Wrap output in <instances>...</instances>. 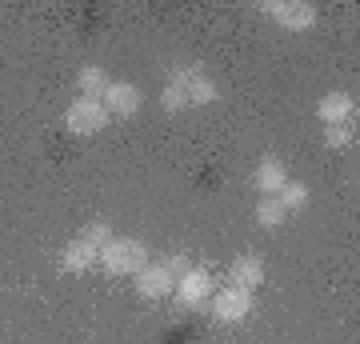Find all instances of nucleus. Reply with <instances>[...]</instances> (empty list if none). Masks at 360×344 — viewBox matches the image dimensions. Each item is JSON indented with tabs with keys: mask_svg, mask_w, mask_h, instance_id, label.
I'll return each instance as SVG.
<instances>
[{
	"mask_svg": "<svg viewBox=\"0 0 360 344\" xmlns=\"http://www.w3.org/2000/svg\"><path fill=\"white\" fill-rule=\"evenodd\" d=\"M96 265H101L108 276H136V272L148 265V244L112 236V241L101 248V260H96Z\"/></svg>",
	"mask_w": 360,
	"mask_h": 344,
	"instance_id": "f257e3e1",
	"label": "nucleus"
},
{
	"mask_svg": "<svg viewBox=\"0 0 360 344\" xmlns=\"http://www.w3.org/2000/svg\"><path fill=\"white\" fill-rule=\"evenodd\" d=\"M108 125V113H104L101 101H89V96H77V101L68 104L65 113V128L72 136H92V132H101Z\"/></svg>",
	"mask_w": 360,
	"mask_h": 344,
	"instance_id": "f03ea898",
	"label": "nucleus"
},
{
	"mask_svg": "<svg viewBox=\"0 0 360 344\" xmlns=\"http://www.w3.org/2000/svg\"><path fill=\"white\" fill-rule=\"evenodd\" d=\"M264 13L281 28H288V32H309L316 25V8H312L309 0H269Z\"/></svg>",
	"mask_w": 360,
	"mask_h": 344,
	"instance_id": "7ed1b4c3",
	"label": "nucleus"
},
{
	"mask_svg": "<svg viewBox=\"0 0 360 344\" xmlns=\"http://www.w3.org/2000/svg\"><path fill=\"white\" fill-rule=\"evenodd\" d=\"M212 293H217V281L208 276L205 268H188L184 276H176V288H172V296H176L184 308H200L212 300Z\"/></svg>",
	"mask_w": 360,
	"mask_h": 344,
	"instance_id": "20e7f679",
	"label": "nucleus"
},
{
	"mask_svg": "<svg viewBox=\"0 0 360 344\" xmlns=\"http://www.w3.org/2000/svg\"><path fill=\"white\" fill-rule=\"evenodd\" d=\"M248 312H252V293H248V288H236V284H229V288L212 293V317H217V320H224V324H236V320H245Z\"/></svg>",
	"mask_w": 360,
	"mask_h": 344,
	"instance_id": "39448f33",
	"label": "nucleus"
},
{
	"mask_svg": "<svg viewBox=\"0 0 360 344\" xmlns=\"http://www.w3.org/2000/svg\"><path fill=\"white\" fill-rule=\"evenodd\" d=\"M101 104H104V113L108 116H124V120H129V116L141 113V89L129 84V80H108Z\"/></svg>",
	"mask_w": 360,
	"mask_h": 344,
	"instance_id": "423d86ee",
	"label": "nucleus"
},
{
	"mask_svg": "<svg viewBox=\"0 0 360 344\" xmlns=\"http://www.w3.org/2000/svg\"><path fill=\"white\" fill-rule=\"evenodd\" d=\"M132 284H136V293H141L144 300H165V296H172V288H176V276H172L165 265H144L141 272L132 276Z\"/></svg>",
	"mask_w": 360,
	"mask_h": 344,
	"instance_id": "0eeeda50",
	"label": "nucleus"
},
{
	"mask_svg": "<svg viewBox=\"0 0 360 344\" xmlns=\"http://www.w3.org/2000/svg\"><path fill=\"white\" fill-rule=\"evenodd\" d=\"M316 116L324 125H356V96L352 92H328L316 104Z\"/></svg>",
	"mask_w": 360,
	"mask_h": 344,
	"instance_id": "6e6552de",
	"label": "nucleus"
},
{
	"mask_svg": "<svg viewBox=\"0 0 360 344\" xmlns=\"http://www.w3.org/2000/svg\"><path fill=\"white\" fill-rule=\"evenodd\" d=\"M252 184H257L264 196H281V189L288 184V168H284L276 156H264L257 165V172H252Z\"/></svg>",
	"mask_w": 360,
	"mask_h": 344,
	"instance_id": "1a4fd4ad",
	"label": "nucleus"
},
{
	"mask_svg": "<svg viewBox=\"0 0 360 344\" xmlns=\"http://www.w3.org/2000/svg\"><path fill=\"white\" fill-rule=\"evenodd\" d=\"M96 260H101V253H96V248H92V244H84L77 236V241H68L65 244V253H60V268H65V272H89V268H96Z\"/></svg>",
	"mask_w": 360,
	"mask_h": 344,
	"instance_id": "9d476101",
	"label": "nucleus"
},
{
	"mask_svg": "<svg viewBox=\"0 0 360 344\" xmlns=\"http://www.w3.org/2000/svg\"><path fill=\"white\" fill-rule=\"evenodd\" d=\"M229 281L236 284V288H257L260 281H264V260L260 256H236L232 260V268H229Z\"/></svg>",
	"mask_w": 360,
	"mask_h": 344,
	"instance_id": "9b49d317",
	"label": "nucleus"
},
{
	"mask_svg": "<svg viewBox=\"0 0 360 344\" xmlns=\"http://www.w3.org/2000/svg\"><path fill=\"white\" fill-rule=\"evenodd\" d=\"M77 89L80 96H89V101H101L104 89H108V72H104L101 64H84L77 72Z\"/></svg>",
	"mask_w": 360,
	"mask_h": 344,
	"instance_id": "f8f14e48",
	"label": "nucleus"
},
{
	"mask_svg": "<svg viewBox=\"0 0 360 344\" xmlns=\"http://www.w3.org/2000/svg\"><path fill=\"white\" fill-rule=\"evenodd\" d=\"M284 220H288V212H284V204L276 200V196H264V200L257 204V224L260 229H281Z\"/></svg>",
	"mask_w": 360,
	"mask_h": 344,
	"instance_id": "ddd939ff",
	"label": "nucleus"
},
{
	"mask_svg": "<svg viewBox=\"0 0 360 344\" xmlns=\"http://www.w3.org/2000/svg\"><path fill=\"white\" fill-rule=\"evenodd\" d=\"M184 92H188V108H193V104H217L220 101V89L205 77V72H200V77H196Z\"/></svg>",
	"mask_w": 360,
	"mask_h": 344,
	"instance_id": "4468645a",
	"label": "nucleus"
},
{
	"mask_svg": "<svg viewBox=\"0 0 360 344\" xmlns=\"http://www.w3.org/2000/svg\"><path fill=\"white\" fill-rule=\"evenodd\" d=\"M276 200L284 204V212H300L304 204H309V184H300V180H288L281 189V196Z\"/></svg>",
	"mask_w": 360,
	"mask_h": 344,
	"instance_id": "2eb2a0df",
	"label": "nucleus"
},
{
	"mask_svg": "<svg viewBox=\"0 0 360 344\" xmlns=\"http://www.w3.org/2000/svg\"><path fill=\"white\" fill-rule=\"evenodd\" d=\"M324 144L328 148H352L356 144V125H324Z\"/></svg>",
	"mask_w": 360,
	"mask_h": 344,
	"instance_id": "dca6fc26",
	"label": "nucleus"
},
{
	"mask_svg": "<svg viewBox=\"0 0 360 344\" xmlns=\"http://www.w3.org/2000/svg\"><path fill=\"white\" fill-rule=\"evenodd\" d=\"M80 241H84V244H92V248L101 253L104 244L112 241V229H108L104 220H92V224H84V229H80Z\"/></svg>",
	"mask_w": 360,
	"mask_h": 344,
	"instance_id": "f3484780",
	"label": "nucleus"
},
{
	"mask_svg": "<svg viewBox=\"0 0 360 344\" xmlns=\"http://www.w3.org/2000/svg\"><path fill=\"white\" fill-rule=\"evenodd\" d=\"M160 104H165L168 113H184L188 108V92L180 89V84H165L160 89Z\"/></svg>",
	"mask_w": 360,
	"mask_h": 344,
	"instance_id": "a211bd4d",
	"label": "nucleus"
},
{
	"mask_svg": "<svg viewBox=\"0 0 360 344\" xmlns=\"http://www.w3.org/2000/svg\"><path fill=\"white\" fill-rule=\"evenodd\" d=\"M165 268L172 272V276H184V272H188L193 265H188V256H168V260H165Z\"/></svg>",
	"mask_w": 360,
	"mask_h": 344,
	"instance_id": "6ab92c4d",
	"label": "nucleus"
}]
</instances>
